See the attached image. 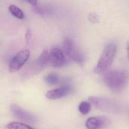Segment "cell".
<instances>
[{
    "instance_id": "14",
    "label": "cell",
    "mask_w": 129,
    "mask_h": 129,
    "mask_svg": "<svg viewBox=\"0 0 129 129\" xmlns=\"http://www.w3.org/2000/svg\"><path fill=\"white\" fill-rule=\"evenodd\" d=\"M88 19L92 23H98L100 22V17H99V16L96 13H94V12H91V13L88 14Z\"/></svg>"
},
{
    "instance_id": "9",
    "label": "cell",
    "mask_w": 129,
    "mask_h": 129,
    "mask_svg": "<svg viewBox=\"0 0 129 129\" xmlns=\"http://www.w3.org/2000/svg\"><path fill=\"white\" fill-rule=\"evenodd\" d=\"M110 119L105 116H92L85 122V127L88 129H101L110 125Z\"/></svg>"
},
{
    "instance_id": "12",
    "label": "cell",
    "mask_w": 129,
    "mask_h": 129,
    "mask_svg": "<svg viewBox=\"0 0 129 129\" xmlns=\"http://www.w3.org/2000/svg\"><path fill=\"white\" fill-rule=\"evenodd\" d=\"M45 82L49 85H57L60 82V77L58 76L57 74L54 73H51L48 74L45 78H44Z\"/></svg>"
},
{
    "instance_id": "6",
    "label": "cell",
    "mask_w": 129,
    "mask_h": 129,
    "mask_svg": "<svg viewBox=\"0 0 129 129\" xmlns=\"http://www.w3.org/2000/svg\"><path fill=\"white\" fill-rule=\"evenodd\" d=\"M29 57V51L28 50H22L17 53L11 60L8 70L10 73H15L18 71L28 60Z\"/></svg>"
},
{
    "instance_id": "1",
    "label": "cell",
    "mask_w": 129,
    "mask_h": 129,
    "mask_svg": "<svg viewBox=\"0 0 129 129\" xmlns=\"http://www.w3.org/2000/svg\"><path fill=\"white\" fill-rule=\"evenodd\" d=\"M104 84L113 92L122 91L129 82V72L125 70L107 71L103 76Z\"/></svg>"
},
{
    "instance_id": "17",
    "label": "cell",
    "mask_w": 129,
    "mask_h": 129,
    "mask_svg": "<svg viewBox=\"0 0 129 129\" xmlns=\"http://www.w3.org/2000/svg\"><path fill=\"white\" fill-rule=\"evenodd\" d=\"M127 55H128V59L129 60V42L127 43Z\"/></svg>"
},
{
    "instance_id": "7",
    "label": "cell",
    "mask_w": 129,
    "mask_h": 129,
    "mask_svg": "<svg viewBox=\"0 0 129 129\" xmlns=\"http://www.w3.org/2000/svg\"><path fill=\"white\" fill-rule=\"evenodd\" d=\"M72 91H73L72 86L66 84L57 88H54L48 91L45 94V97L49 100H57L69 95L70 94L72 93Z\"/></svg>"
},
{
    "instance_id": "13",
    "label": "cell",
    "mask_w": 129,
    "mask_h": 129,
    "mask_svg": "<svg viewBox=\"0 0 129 129\" xmlns=\"http://www.w3.org/2000/svg\"><path fill=\"white\" fill-rule=\"evenodd\" d=\"M92 104L89 101H83L79 105V111L82 115H87L91 111Z\"/></svg>"
},
{
    "instance_id": "8",
    "label": "cell",
    "mask_w": 129,
    "mask_h": 129,
    "mask_svg": "<svg viewBox=\"0 0 129 129\" xmlns=\"http://www.w3.org/2000/svg\"><path fill=\"white\" fill-rule=\"evenodd\" d=\"M50 64L54 67H60L67 63L64 53L58 48H54L49 52Z\"/></svg>"
},
{
    "instance_id": "15",
    "label": "cell",
    "mask_w": 129,
    "mask_h": 129,
    "mask_svg": "<svg viewBox=\"0 0 129 129\" xmlns=\"http://www.w3.org/2000/svg\"><path fill=\"white\" fill-rule=\"evenodd\" d=\"M26 42L27 43H29V42L30 41V39H31V30L30 29H27L26 30Z\"/></svg>"
},
{
    "instance_id": "4",
    "label": "cell",
    "mask_w": 129,
    "mask_h": 129,
    "mask_svg": "<svg viewBox=\"0 0 129 129\" xmlns=\"http://www.w3.org/2000/svg\"><path fill=\"white\" fill-rule=\"evenodd\" d=\"M63 48L64 53L72 60L79 64L83 63V62L85 61V56L81 51H79V50L76 46L74 42L71 39H65L63 43Z\"/></svg>"
},
{
    "instance_id": "3",
    "label": "cell",
    "mask_w": 129,
    "mask_h": 129,
    "mask_svg": "<svg viewBox=\"0 0 129 129\" xmlns=\"http://www.w3.org/2000/svg\"><path fill=\"white\" fill-rule=\"evenodd\" d=\"M88 101L92 104V106L104 112L110 113H117L121 112V105L112 99L102 97H90L88 98Z\"/></svg>"
},
{
    "instance_id": "10",
    "label": "cell",
    "mask_w": 129,
    "mask_h": 129,
    "mask_svg": "<svg viewBox=\"0 0 129 129\" xmlns=\"http://www.w3.org/2000/svg\"><path fill=\"white\" fill-rule=\"evenodd\" d=\"M7 129H36L32 127L29 125L25 124L24 122H11L7 124L5 126Z\"/></svg>"
},
{
    "instance_id": "5",
    "label": "cell",
    "mask_w": 129,
    "mask_h": 129,
    "mask_svg": "<svg viewBox=\"0 0 129 129\" xmlns=\"http://www.w3.org/2000/svg\"><path fill=\"white\" fill-rule=\"evenodd\" d=\"M10 110L13 116L23 122L30 125H34L36 122V117L33 113L24 110L18 105L11 104L10 106Z\"/></svg>"
},
{
    "instance_id": "16",
    "label": "cell",
    "mask_w": 129,
    "mask_h": 129,
    "mask_svg": "<svg viewBox=\"0 0 129 129\" xmlns=\"http://www.w3.org/2000/svg\"><path fill=\"white\" fill-rule=\"evenodd\" d=\"M29 4H31L33 6H36L37 5V2L38 0H26Z\"/></svg>"
},
{
    "instance_id": "2",
    "label": "cell",
    "mask_w": 129,
    "mask_h": 129,
    "mask_svg": "<svg viewBox=\"0 0 129 129\" xmlns=\"http://www.w3.org/2000/svg\"><path fill=\"white\" fill-rule=\"evenodd\" d=\"M116 50V45L115 43H110L106 46L95 67L94 72L96 73H103L108 70L114 60Z\"/></svg>"
},
{
    "instance_id": "11",
    "label": "cell",
    "mask_w": 129,
    "mask_h": 129,
    "mask_svg": "<svg viewBox=\"0 0 129 129\" xmlns=\"http://www.w3.org/2000/svg\"><path fill=\"white\" fill-rule=\"evenodd\" d=\"M8 11L11 15H13L14 17L17 19L22 20L24 18V14L23 11L15 5H10L8 7Z\"/></svg>"
}]
</instances>
